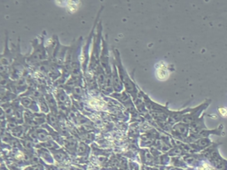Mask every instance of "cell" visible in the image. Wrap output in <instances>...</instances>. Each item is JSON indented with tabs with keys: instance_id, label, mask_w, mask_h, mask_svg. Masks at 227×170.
<instances>
[{
	"instance_id": "obj_8",
	"label": "cell",
	"mask_w": 227,
	"mask_h": 170,
	"mask_svg": "<svg viewBox=\"0 0 227 170\" xmlns=\"http://www.w3.org/2000/svg\"><path fill=\"white\" fill-rule=\"evenodd\" d=\"M51 153L52 154V157L53 159L58 161V162H62L63 160H65V159L67 158V154L66 153L64 152V151L60 148L58 150H52V151H50Z\"/></svg>"
},
{
	"instance_id": "obj_3",
	"label": "cell",
	"mask_w": 227,
	"mask_h": 170,
	"mask_svg": "<svg viewBox=\"0 0 227 170\" xmlns=\"http://www.w3.org/2000/svg\"><path fill=\"white\" fill-rule=\"evenodd\" d=\"M19 101H20V104L23 107V108H26V110H29V111H31L32 112H39V107H38V105H37V102L29 98V97H26V96H23V97H19Z\"/></svg>"
},
{
	"instance_id": "obj_5",
	"label": "cell",
	"mask_w": 227,
	"mask_h": 170,
	"mask_svg": "<svg viewBox=\"0 0 227 170\" xmlns=\"http://www.w3.org/2000/svg\"><path fill=\"white\" fill-rule=\"evenodd\" d=\"M155 75H156L157 79L160 81H165L169 78V72L165 63H163V62L159 63V65L157 66L156 71H155Z\"/></svg>"
},
{
	"instance_id": "obj_7",
	"label": "cell",
	"mask_w": 227,
	"mask_h": 170,
	"mask_svg": "<svg viewBox=\"0 0 227 170\" xmlns=\"http://www.w3.org/2000/svg\"><path fill=\"white\" fill-rule=\"evenodd\" d=\"M46 124H48L54 130H57L58 126H59L58 115L53 114V113H52V112H49L48 114H46Z\"/></svg>"
},
{
	"instance_id": "obj_1",
	"label": "cell",
	"mask_w": 227,
	"mask_h": 170,
	"mask_svg": "<svg viewBox=\"0 0 227 170\" xmlns=\"http://www.w3.org/2000/svg\"><path fill=\"white\" fill-rule=\"evenodd\" d=\"M45 31L43 32L38 37L33 39L32 43V52L29 57H27V64L29 66L37 67L41 63L48 60V54L46 48L45 46Z\"/></svg>"
},
{
	"instance_id": "obj_6",
	"label": "cell",
	"mask_w": 227,
	"mask_h": 170,
	"mask_svg": "<svg viewBox=\"0 0 227 170\" xmlns=\"http://www.w3.org/2000/svg\"><path fill=\"white\" fill-rule=\"evenodd\" d=\"M36 153L40 158H42L45 161H46L49 164L53 163L54 160H53V157L52 156V153L49 150L43 148V147H36Z\"/></svg>"
},
{
	"instance_id": "obj_9",
	"label": "cell",
	"mask_w": 227,
	"mask_h": 170,
	"mask_svg": "<svg viewBox=\"0 0 227 170\" xmlns=\"http://www.w3.org/2000/svg\"><path fill=\"white\" fill-rule=\"evenodd\" d=\"M37 102V105H38V107H39V110L42 113H44V114H48V113L50 112V109H49V106L44 98V96H42L41 98H39L38 99L36 100Z\"/></svg>"
},
{
	"instance_id": "obj_11",
	"label": "cell",
	"mask_w": 227,
	"mask_h": 170,
	"mask_svg": "<svg viewBox=\"0 0 227 170\" xmlns=\"http://www.w3.org/2000/svg\"><path fill=\"white\" fill-rule=\"evenodd\" d=\"M217 110H218L219 114H220L222 117L227 118V107H219Z\"/></svg>"
},
{
	"instance_id": "obj_4",
	"label": "cell",
	"mask_w": 227,
	"mask_h": 170,
	"mask_svg": "<svg viewBox=\"0 0 227 170\" xmlns=\"http://www.w3.org/2000/svg\"><path fill=\"white\" fill-rule=\"evenodd\" d=\"M44 98L49 106L50 109V112L53 113V114L59 115V106H58V103H57L53 94L45 91L44 92Z\"/></svg>"
},
{
	"instance_id": "obj_2",
	"label": "cell",
	"mask_w": 227,
	"mask_h": 170,
	"mask_svg": "<svg viewBox=\"0 0 227 170\" xmlns=\"http://www.w3.org/2000/svg\"><path fill=\"white\" fill-rule=\"evenodd\" d=\"M8 32L6 31V42H5V49L2 54H0V64H2L6 67H10L13 63L14 58V51L10 50L8 46Z\"/></svg>"
},
{
	"instance_id": "obj_10",
	"label": "cell",
	"mask_w": 227,
	"mask_h": 170,
	"mask_svg": "<svg viewBox=\"0 0 227 170\" xmlns=\"http://www.w3.org/2000/svg\"><path fill=\"white\" fill-rule=\"evenodd\" d=\"M89 105L92 107H97V108H100V109H102L103 106L105 105L104 102L98 99H91V100H90L89 102Z\"/></svg>"
}]
</instances>
